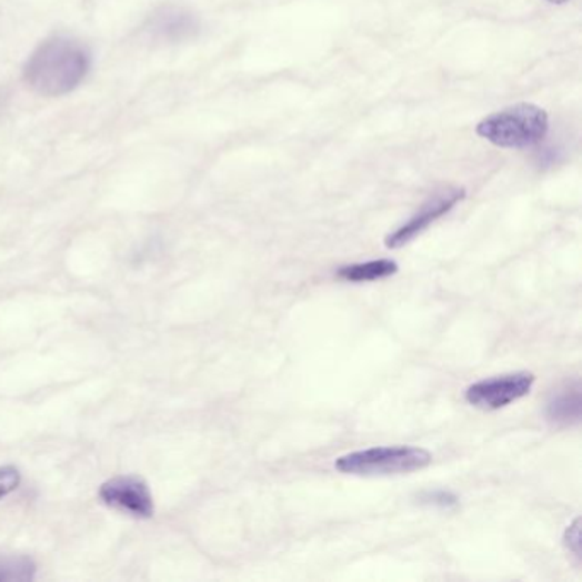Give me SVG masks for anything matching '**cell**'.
Segmentation results:
<instances>
[{"label": "cell", "mask_w": 582, "mask_h": 582, "mask_svg": "<svg viewBox=\"0 0 582 582\" xmlns=\"http://www.w3.org/2000/svg\"><path fill=\"white\" fill-rule=\"evenodd\" d=\"M582 417V388L581 381L574 380L565 383L552 394L546 403V419L559 428H571L581 422Z\"/></svg>", "instance_id": "52a82bcc"}, {"label": "cell", "mask_w": 582, "mask_h": 582, "mask_svg": "<svg viewBox=\"0 0 582 582\" xmlns=\"http://www.w3.org/2000/svg\"><path fill=\"white\" fill-rule=\"evenodd\" d=\"M37 565L28 556H0V581H33Z\"/></svg>", "instance_id": "30bf717a"}, {"label": "cell", "mask_w": 582, "mask_h": 582, "mask_svg": "<svg viewBox=\"0 0 582 582\" xmlns=\"http://www.w3.org/2000/svg\"><path fill=\"white\" fill-rule=\"evenodd\" d=\"M197 24L192 16L183 14V12H168L161 16L155 24V30L162 38L168 40H181L187 34L195 30Z\"/></svg>", "instance_id": "9c48e42d"}, {"label": "cell", "mask_w": 582, "mask_h": 582, "mask_svg": "<svg viewBox=\"0 0 582 582\" xmlns=\"http://www.w3.org/2000/svg\"><path fill=\"white\" fill-rule=\"evenodd\" d=\"M464 197H466V190L460 189V187H448V189L439 190L405 224L391 232L384 244L390 250H399V248L405 247L419 234H422L429 225L434 224L442 215H446Z\"/></svg>", "instance_id": "5b68a950"}, {"label": "cell", "mask_w": 582, "mask_h": 582, "mask_svg": "<svg viewBox=\"0 0 582 582\" xmlns=\"http://www.w3.org/2000/svg\"><path fill=\"white\" fill-rule=\"evenodd\" d=\"M89 66L91 57L81 43L69 38H52L28 59L24 81L40 97L59 98L84 81Z\"/></svg>", "instance_id": "6da1fadb"}, {"label": "cell", "mask_w": 582, "mask_h": 582, "mask_svg": "<svg viewBox=\"0 0 582 582\" xmlns=\"http://www.w3.org/2000/svg\"><path fill=\"white\" fill-rule=\"evenodd\" d=\"M431 463L432 454L424 448L383 446L343 454L335 461V469L345 475L384 476L417 472Z\"/></svg>", "instance_id": "3957f363"}, {"label": "cell", "mask_w": 582, "mask_h": 582, "mask_svg": "<svg viewBox=\"0 0 582 582\" xmlns=\"http://www.w3.org/2000/svg\"><path fill=\"white\" fill-rule=\"evenodd\" d=\"M579 524H581V520L578 518L565 531V545L575 556L581 559V528H579Z\"/></svg>", "instance_id": "7c38bea8"}, {"label": "cell", "mask_w": 582, "mask_h": 582, "mask_svg": "<svg viewBox=\"0 0 582 582\" xmlns=\"http://www.w3.org/2000/svg\"><path fill=\"white\" fill-rule=\"evenodd\" d=\"M100 499L110 508L133 518L154 516V502L148 483L139 476H114L101 485Z\"/></svg>", "instance_id": "8992f818"}, {"label": "cell", "mask_w": 582, "mask_h": 582, "mask_svg": "<svg viewBox=\"0 0 582 582\" xmlns=\"http://www.w3.org/2000/svg\"><path fill=\"white\" fill-rule=\"evenodd\" d=\"M549 132V114L531 103L514 104L489 114L476 126L482 139L502 149H526L539 144Z\"/></svg>", "instance_id": "7a4b0ae2"}, {"label": "cell", "mask_w": 582, "mask_h": 582, "mask_svg": "<svg viewBox=\"0 0 582 582\" xmlns=\"http://www.w3.org/2000/svg\"><path fill=\"white\" fill-rule=\"evenodd\" d=\"M534 384L531 372H511L502 377L489 378L472 384L464 393L470 405L480 410H499L524 399Z\"/></svg>", "instance_id": "277c9868"}, {"label": "cell", "mask_w": 582, "mask_h": 582, "mask_svg": "<svg viewBox=\"0 0 582 582\" xmlns=\"http://www.w3.org/2000/svg\"><path fill=\"white\" fill-rule=\"evenodd\" d=\"M397 272H399V263L393 262V260L381 259L340 267L337 277L342 281L361 284V282L381 281V279H387V277L394 275Z\"/></svg>", "instance_id": "ba28073f"}, {"label": "cell", "mask_w": 582, "mask_h": 582, "mask_svg": "<svg viewBox=\"0 0 582 582\" xmlns=\"http://www.w3.org/2000/svg\"><path fill=\"white\" fill-rule=\"evenodd\" d=\"M549 2H552V4L562 6L568 4L569 0H549Z\"/></svg>", "instance_id": "5bb4252c"}, {"label": "cell", "mask_w": 582, "mask_h": 582, "mask_svg": "<svg viewBox=\"0 0 582 582\" xmlns=\"http://www.w3.org/2000/svg\"><path fill=\"white\" fill-rule=\"evenodd\" d=\"M422 502H429L432 505H439V508H453L458 504L456 495L450 494V492L435 491L428 492V494L422 498Z\"/></svg>", "instance_id": "4fadbf2b"}, {"label": "cell", "mask_w": 582, "mask_h": 582, "mask_svg": "<svg viewBox=\"0 0 582 582\" xmlns=\"http://www.w3.org/2000/svg\"><path fill=\"white\" fill-rule=\"evenodd\" d=\"M21 482L18 469L14 466H0V499L14 492Z\"/></svg>", "instance_id": "8fae6325"}]
</instances>
